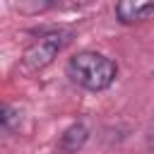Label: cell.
I'll return each instance as SVG.
<instances>
[{"instance_id":"6da1fadb","label":"cell","mask_w":154,"mask_h":154,"mask_svg":"<svg viewBox=\"0 0 154 154\" xmlns=\"http://www.w3.org/2000/svg\"><path fill=\"white\" fill-rule=\"evenodd\" d=\"M67 77L84 91L99 94L113 87L118 79V63L99 51H77L65 65Z\"/></svg>"},{"instance_id":"7a4b0ae2","label":"cell","mask_w":154,"mask_h":154,"mask_svg":"<svg viewBox=\"0 0 154 154\" xmlns=\"http://www.w3.org/2000/svg\"><path fill=\"white\" fill-rule=\"evenodd\" d=\"M70 31L65 29H43L36 34V38L24 48L22 55V70L29 75H36L53 65V60L63 53V48L70 43Z\"/></svg>"},{"instance_id":"3957f363","label":"cell","mask_w":154,"mask_h":154,"mask_svg":"<svg viewBox=\"0 0 154 154\" xmlns=\"http://www.w3.org/2000/svg\"><path fill=\"white\" fill-rule=\"evenodd\" d=\"M89 135H91V132H89V125H87L84 120H75L72 125H67V128L60 132L58 144H55L58 154H79V152L87 147Z\"/></svg>"},{"instance_id":"277c9868","label":"cell","mask_w":154,"mask_h":154,"mask_svg":"<svg viewBox=\"0 0 154 154\" xmlns=\"http://www.w3.org/2000/svg\"><path fill=\"white\" fill-rule=\"evenodd\" d=\"M113 12L120 24H137L154 14V0H118Z\"/></svg>"},{"instance_id":"5b68a950","label":"cell","mask_w":154,"mask_h":154,"mask_svg":"<svg viewBox=\"0 0 154 154\" xmlns=\"http://www.w3.org/2000/svg\"><path fill=\"white\" fill-rule=\"evenodd\" d=\"M22 123H24L22 108L12 106V103H2V108H0V128L7 135H19L22 132Z\"/></svg>"},{"instance_id":"8992f818","label":"cell","mask_w":154,"mask_h":154,"mask_svg":"<svg viewBox=\"0 0 154 154\" xmlns=\"http://www.w3.org/2000/svg\"><path fill=\"white\" fill-rule=\"evenodd\" d=\"M60 5H63V0H19L17 12L26 14V17H38V14H46V12H51Z\"/></svg>"},{"instance_id":"52a82bcc","label":"cell","mask_w":154,"mask_h":154,"mask_svg":"<svg viewBox=\"0 0 154 154\" xmlns=\"http://www.w3.org/2000/svg\"><path fill=\"white\" fill-rule=\"evenodd\" d=\"M96 0H63V5L65 7H70V10H82V7H89V5H94Z\"/></svg>"},{"instance_id":"ba28073f","label":"cell","mask_w":154,"mask_h":154,"mask_svg":"<svg viewBox=\"0 0 154 154\" xmlns=\"http://www.w3.org/2000/svg\"><path fill=\"white\" fill-rule=\"evenodd\" d=\"M144 147L149 152H154V120L147 125V132H144Z\"/></svg>"}]
</instances>
